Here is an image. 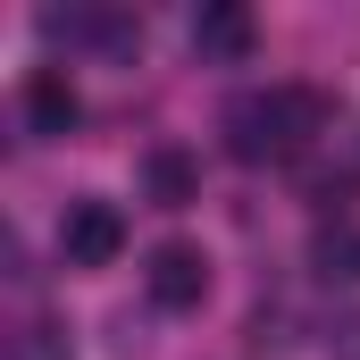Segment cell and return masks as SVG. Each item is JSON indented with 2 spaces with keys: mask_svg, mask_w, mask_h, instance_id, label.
<instances>
[{
  "mask_svg": "<svg viewBox=\"0 0 360 360\" xmlns=\"http://www.w3.org/2000/svg\"><path fill=\"white\" fill-rule=\"evenodd\" d=\"M310 134H327V92H310V84H269V92L226 109V151L252 160V168L260 160H293Z\"/></svg>",
  "mask_w": 360,
  "mask_h": 360,
  "instance_id": "obj_1",
  "label": "cell"
},
{
  "mask_svg": "<svg viewBox=\"0 0 360 360\" xmlns=\"http://www.w3.org/2000/svg\"><path fill=\"white\" fill-rule=\"evenodd\" d=\"M126 252V210L117 201H68L59 218V260L68 269H109Z\"/></svg>",
  "mask_w": 360,
  "mask_h": 360,
  "instance_id": "obj_2",
  "label": "cell"
},
{
  "mask_svg": "<svg viewBox=\"0 0 360 360\" xmlns=\"http://www.w3.org/2000/svg\"><path fill=\"white\" fill-rule=\"evenodd\" d=\"M252 42H260V25H252L243 0H210V8L193 17V51H201V68H243Z\"/></svg>",
  "mask_w": 360,
  "mask_h": 360,
  "instance_id": "obj_3",
  "label": "cell"
},
{
  "mask_svg": "<svg viewBox=\"0 0 360 360\" xmlns=\"http://www.w3.org/2000/svg\"><path fill=\"white\" fill-rule=\"evenodd\" d=\"M143 285H151L160 310H201V293H210V260H201V243H160L151 269H143Z\"/></svg>",
  "mask_w": 360,
  "mask_h": 360,
  "instance_id": "obj_4",
  "label": "cell"
},
{
  "mask_svg": "<svg viewBox=\"0 0 360 360\" xmlns=\"http://www.w3.org/2000/svg\"><path fill=\"white\" fill-rule=\"evenodd\" d=\"M17 109H25L34 134H68V126L84 117V101H76V84H68V68H34L25 92H17Z\"/></svg>",
  "mask_w": 360,
  "mask_h": 360,
  "instance_id": "obj_5",
  "label": "cell"
},
{
  "mask_svg": "<svg viewBox=\"0 0 360 360\" xmlns=\"http://www.w3.org/2000/svg\"><path fill=\"white\" fill-rule=\"evenodd\" d=\"M143 184H151L160 210H184V201H201V160L184 143H151L143 151Z\"/></svg>",
  "mask_w": 360,
  "mask_h": 360,
  "instance_id": "obj_6",
  "label": "cell"
},
{
  "mask_svg": "<svg viewBox=\"0 0 360 360\" xmlns=\"http://www.w3.org/2000/svg\"><path fill=\"white\" fill-rule=\"evenodd\" d=\"M310 260H319V276H344V285H360V226H327Z\"/></svg>",
  "mask_w": 360,
  "mask_h": 360,
  "instance_id": "obj_7",
  "label": "cell"
},
{
  "mask_svg": "<svg viewBox=\"0 0 360 360\" xmlns=\"http://www.w3.org/2000/svg\"><path fill=\"white\" fill-rule=\"evenodd\" d=\"M8 360H68V344H59L51 327H25V335L8 344Z\"/></svg>",
  "mask_w": 360,
  "mask_h": 360,
  "instance_id": "obj_8",
  "label": "cell"
}]
</instances>
